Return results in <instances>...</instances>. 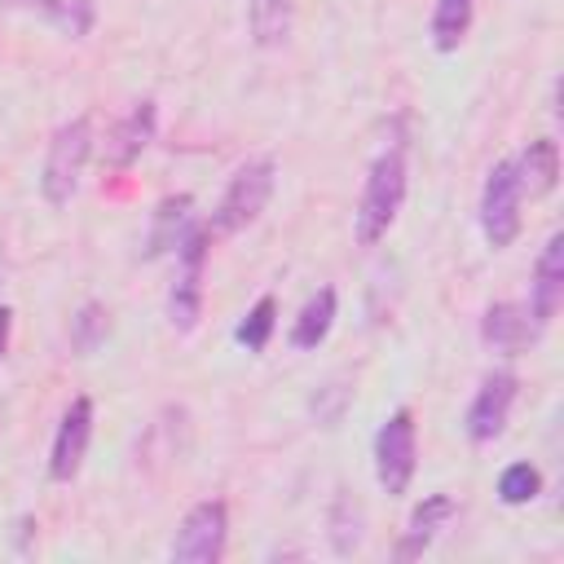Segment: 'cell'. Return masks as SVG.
Returning a JSON list of instances; mask_svg holds the SVG:
<instances>
[{
    "instance_id": "1",
    "label": "cell",
    "mask_w": 564,
    "mask_h": 564,
    "mask_svg": "<svg viewBox=\"0 0 564 564\" xmlns=\"http://www.w3.org/2000/svg\"><path fill=\"white\" fill-rule=\"evenodd\" d=\"M401 203H405V154L401 150H383L370 163L361 198H357V242L375 247L379 238H388Z\"/></svg>"
},
{
    "instance_id": "2",
    "label": "cell",
    "mask_w": 564,
    "mask_h": 564,
    "mask_svg": "<svg viewBox=\"0 0 564 564\" xmlns=\"http://www.w3.org/2000/svg\"><path fill=\"white\" fill-rule=\"evenodd\" d=\"M88 159H93V119H88V115H75V119H66V123L53 132V141H48V150H44L40 194H44L48 207H66V203L75 198Z\"/></svg>"
},
{
    "instance_id": "3",
    "label": "cell",
    "mask_w": 564,
    "mask_h": 564,
    "mask_svg": "<svg viewBox=\"0 0 564 564\" xmlns=\"http://www.w3.org/2000/svg\"><path fill=\"white\" fill-rule=\"evenodd\" d=\"M273 181H278V167H273L269 154H256V159H247L242 167H234V176H229V185H225V194H220V203H216L207 229H216V234H238V229H247V225L269 207Z\"/></svg>"
},
{
    "instance_id": "4",
    "label": "cell",
    "mask_w": 564,
    "mask_h": 564,
    "mask_svg": "<svg viewBox=\"0 0 564 564\" xmlns=\"http://www.w3.org/2000/svg\"><path fill=\"white\" fill-rule=\"evenodd\" d=\"M419 467V432H414V410H392L379 432H375V480L383 494H405Z\"/></svg>"
},
{
    "instance_id": "5",
    "label": "cell",
    "mask_w": 564,
    "mask_h": 564,
    "mask_svg": "<svg viewBox=\"0 0 564 564\" xmlns=\"http://www.w3.org/2000/svg\"><path fill=\"white\" fill-rule=\"evenodd\" d=\"M207 238L212 229L203 220H194L185 229V238L176 242V282L167 295V317L176 330H194L203 317V269H207Z\"/></svg>"
},
{
    "instance_id": "6",
    "label": "cell",
    "mask_w": 564,
    "mask_h": 564,
    "mask_svg": "<svg viewBox=\"0 0 564 564\" xmlns=\"http://www.w3.org/2000/svg\"><path fill=\"white\" fill-rule=\"evenodd\" d=\"M520 181H516V163L511 159H498L485 176V189H480V229H485V242L494 251L511 247L516 234H520Z\"/></svg>"
},
{
    "instance_id": "7",
    "label": "cell",
    "mask_w": 564,
    "mask_h": 564,
    "mask_svg": "<svg viewBox=\"0 0 564 564\" xmlns=\"http://www.w3.org/2000/svg\"><path fill=\"white\" fill-rule=\"evenodd\" d=\"M229 542V507L220 498H203L185 511L176 542H172V560L176 564H216L225 555Z\"/></svg>"
},
{
    "instance_id": "8",
    "label": "cell",
    "mask_w": 564,
    "mask_h": 564,
    "mask_svg": "<svg viewBox=\"0 0 564 564\" xmlns=\"http://www.w3.org/2000/svg\"><path fill=\"white\" fill-rule=\"evenodd\" d=\"M516 388H520V379H516L511 370H494V375L476 388V397H471V405H467V419H463L471 445H489V441L502 436V427H507V419H511V405H516Z\"/></svg>"
},
{
    "instance_id": "9",
    "label": "cell",
    "mask_w": 564,
    "mask_h": 564,
    "mask_svg": "<svg viewBox=\"0 0 564 564\" xmlns=\"http://www.w3.org/2000/svg\"><path fill=\"white\" fill-rule=\"evenodd\" d=\"M88 441H93V401H88V397H75V401L62 410V423H57V432H53L48 480H57V485L75 480L79 467H84Z\"/></svg>"
},
{
    "instance_id": "10",
    "label": "cell",
    "mask_w": 564,
    "mask_h": 564,
    "mask_svg": "<svg viewBox=\"0 0 564 564\" xmlns=\"http://www.w3.org/2000/svg\"><path fill=\"white\" fill-rule=\"evenodd\" d=\"M154 123H159V110H154V101L150 97H141V101H132V110L123 115V119H115L110 123V132H106V145H101V163L106 167H132L137 159H141V150L154 141Z\"/></svg>"
},
{
    "instance_id": "11",
    "label": "cell",
    "mask_w": 564,
    "mask_h": 564,
    "mask_svg": "<svg viewBox=\"0 0 564 564\" xmlns=\"http://www.w3.org/2000/svg\"><path fill=\"white\" fill-rule=\"evenodd\" d=\"M564 304V234H551L538 264H533V286H529V317L546 326Z\"/></svg>"
},
{
    "instance_id": "12",
    "label": "cell",
    "mask_w": 564,
    "mask_h": 564,
    "mask_svg": "<svg viewBox=\"0 0 564 564\" xmlns=\"http://www.w3.org/2000/svg\"><path fill=\"white\" fill-rule=\"evenodd\" d=\"M538 330H542V326L529 317V308H524V304H511V300L489 304L485 317H480V339H485L494 352H520V348L533 344Z\"/></svg>"
},
{
    "instance_id": "13",
    "label": "cell",
    "mask_w": 564,
    "mask_h": 564,
    "mask_svg": "<svg viewBox=\"0 0 564 564\" xmlns=\"http://www.w3.org/2000/svg\"><path fill=\"white\" fill-rule=\"evenodd\" d=\"M454 516V498L449 494H427L419 507H414V516H410V524H405V533H401V542H397V560H414V555H423L427 546H432V538L445 529V520Z\"/></svg>"
},
{
    "instance_id": "14",
    "label": "cell",
    "mask_w": 564,
    "mask_h": 564,
    "mask_svg": "<svg viewBox=\"0 0 564 564\" xmlns=\"http://www.w3.org/2000/svg\"><path fill=\"white\" fill-rule=\"evenodd\" d=\"M511 163H516L520 194H529V198L551 194V189H555V181H560V145H555L551 137L529 141V145H524V154H520V159H511Z\"/></svg>"
},
{
    "instance_id": "15",
    "label": "cell",
    "mask_w": 564,
    "mask_h": 564,
    "mask_svg": "<svg viewBox=\"0 0 564 564\" xmlns=\"http://www.w3.org/2000/svg\"><path fill=\"white\" fill-rule=\"evenodd\" d=\"M194 198L189 194H167L159 207H154V220H150V234H145V256H163V251H176V242L185 238V229L194 225Z\"/></svg>"
},
{
    "instance_id": "16",
    "label": "cell",
    "mask_w": 564,
    "mask_h": 564,
    "mask_svg": "<svg viewBox=\"0 0 564 564\" xmlns=\"http://www.w3.org/2000/svg\"><path fill=\"white\" fill-rule=\"evenodd\" d=\"M335 308H339V300H335V286H322V291H313L308 300H304V308H300V317L291 322V344L295 348H317V344H326V335H330V326H335Z\"/></svg>"
},
{
    "instance_id": "17",
    "label": "cell",
    "mask_w": 564,
    "mask_h": 564,
    "mask_svg": "<svg viewBox=\"0 0 564 564\" xmlns=\"http://www.w3.org/2000/svg\"><path fill=\"white\" fill-rule=\"evenodd\" d=\"M291 18H295V0H247V26L260 48L286 44Z\"/></svg>"
},
{
    "instance_id": "18",
    "label": "cell",
    "mask_w": 564,
    "mask_h": 564,
    "mask_svg": "<svg viewBox=\"0 0 564 564\" xmlns=\"http://www.w3.org/2000/svg\"><path fill=\"white\" fill-rule=\"evenodd\" d=\"M476 18V0H432V48L454 53Z\"/></svg>"
},
{
    "instance_id": "19",
    "label": "cell",
    "mask_w": 564,
    "mask_h": 564,
    "mask_svg": "<svg viewBox=\"0 0 564 564\" xmlns=\"http://www.w3.org/2000/svg\"><path fill=\"white\" fill-rule=\"evenodd\" d=\"M273 326H278V300H273V295H260V300L242 313V322L234 326V339H238L247 352H264Z\"/></svg>"
},
{
    "instance_id": "20",
    "label": "cell",
    "mask_w": 564,
    "mask_h": 564,
    "mask_svg": "<svg viewBox=\"0 0 564 564\" xmlns=\"http://www.w3.org/2000/svg\"><path fill=\"white\" fill-rule=\"evenodd\" d=\"M542 494V471L533 467V463H511V467H502V476H498V498L507 502V507H524V502H533Z\"/></svg>"
},
{
    "instance_id": "21",
    "label": "cell",
    "mask_w": 564,
    "mask_h": 564,
    "mask_svg": "<svg viewBox=\"0 0 564 564\" xmlns=\"http://www.w3.org/2000/svg\"><path fill=\"white\" fill-rule=\"evenodd\" d=\"M106 330H110V313H106L101 304H84V308L70 317V348H75L79 357H88V352L106 339Z\"/></svg>"
},
{
    "instance_id": "22",
    "label": "cell",
    "mask_w": 564,
    "mask_h": 564,
    "mask_svg": "<svg viewBox=\"0 0 564 564\" xmlns=\"http://www.w3.org/2000/svg\"><path fill=\"white\" fill-rule=\"evenodd\" d=\"M53 18L62 22V31L84 35V31H88V22H93V0H66V4H57V9H53Z\"/></svg>"
},
{
    "instance_id": "23",
    "label": "cell",
    "mask_w": 564,
    "mask_h": 564,
    "mask_svg": "<svg viewBox=\"0 0 564 564\" xmlns=\"http://www.w3.org/2000/svg\"><path fill=\"white\" fill-rule=\"evenodd\" d=\"M9 330H13V308L0 304V357L9 352Z\"/></svg>"
},
{
    "instance_id": "24",
    "label": "cell",
    "mask_w": 564,
    "mask_h": 564,
    "mask_svg": "<svg viewBox=\"0 0 564 564\" xmlns=\"http://www.w3.org/2000/svg\"><path fill=\"white\" fill-rule=\"evenodd\" d=\"M13 4H26V9H44V13H53L62 0H13Z\"/></svg>"
}]
</instances>
